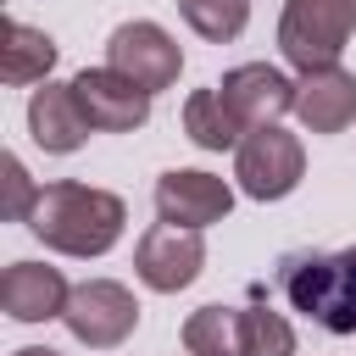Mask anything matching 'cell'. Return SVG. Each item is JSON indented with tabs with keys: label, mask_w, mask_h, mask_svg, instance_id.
<instances>
[{
	"label": "cell",
	"mask_w": 356,
	"mask_h": 356,
	"mask_svg": "<svg viewBox=\"0 0 356 356\" xmlns=\"http://www.w3.org/2000/svg\"><path fill=\"white\" fill-rule=\"evenodd\" d=\"M122 222H128V206L111 189L72 184V178L44 184L39 200H33V211H28L33 239H44L61 256H106L122 239Z\"/></svg>",
	"instance_id": "1"
},
{
	"label": "cell",
	"mask_w": 356,
	"mask_h": 356,
	"mask_svg": "<svg viewBox=\"0 0 356 356\" xmlns=\"http://www.w3.org/2000/svg\"><path fill=\"white\" fill-rule=\"evenodd\" d=\"M278 284H284L289 306L306 312L312 323H323L328 334H356V245L334 250V256H317V250L284 256Z\"/></svg>",
	"instance_id": "2"
},
{
	"label": "cell",
	"mask_w": 356,
	"mask_h": 356,
	"mask_svg": "<svg viewBox=\"0 0 356 356\" xmlns=\"http://www.w3.org/2000/svg\"><path fill=\"white\" fill-rule=\"evenodd\" d=\"M350 33H356V0H284L278 50L295 72L339 67Z\"/></svg>",
	"instance_id": "3"
},
{
	"label": "cell",
	"mask_w": 356,
	"mask_h": 356,
	"mask_svg": "<svg viewBox=\"0 0 356 356\" xmlns=\"http://www.w3.org/2000/svg\"><path fill=\"white\" fill-rule=\"evenodd\" d=\"M61 323H67V334H72L78 345H89V350H117V345L139 328V300H134V289L117 284V278H83V284H72V300H67Z\"/></svg>",
	"instance_id": "4"
},
{
	"label": "cell",
	"mask_w": 356,
	"mask_h": 356,
	"mask_svg": "<svg viewBox=\"0 0 356 356\" xmlns=\"http://www.w3.org/2000/svg\"><path fill=\"white\" fill-rule=\"evenodd\" d=\"M300 172H306V150H300V139L284 134L278 122L250 128V134L239 139V150H234V178H239V189H245L250 200H284V195L300 184Z\"/></svg>",
	"instance_id": "5"
},
{
	"label": "cell",
	"mask_w": 356,
	"mask_h": 356,
	"mask_svg": "<svg viewBox=\"0 0 356 356\" xmlns=\"http://www.w3.org/2000/svg\"><path fill=\"white\" fill-rule=\"evenodd\" d=\"M106 67L122 72V78H134L145 95H156V89L178 83L184 50H178V39L161 22H117L111 39H106Z\"/></svg>",
	"instance_id": "6"
},
{
	"label": "cell",
	"mask_w": 356,
	"mask_h": 356,
	"mask_svg": "<svg viewBox=\"0 0 356 356\" xmlns=\"http://www.w3.org/2000/svg\"><path fill=\"white\" fill-rule=\"evenodd\" d=\"M200 267H206V239H200L195 228L156 222V228H145V239L134 245V273H139V284L156 289V295L189 289V284L200 278Z\"/></svg>",
	"instance_id": "7"
},
{
	"label": "cell",
	"mask_w": 356,
	"mask_h": 356,
	"mask_svg": "<svg viewBox=\"0 0 356 356\" xmlns=\"http://www.w3.org/2000/svg\"><path fill=\"white\" fill-rule=\"evenodd\" d=\"M234 211V189L228 178L217 172H200V167H172L156 178V217L172 222V228H211Z\"/></svg>",
	"instance_id": "8"
},
{
	"label": "cell",
	"mask_w": 356,
	"mask_h": 356,
	"mask_svg": "<svg viewBox=\"0 0 356 356\" xmlns=\"http://www.w3.org/2000/svg\"><path fill=\"white\" fill-rule=\"evenodd\" d=\"M72 89H78V106L95 134H134L150 122V95L111 67H83L72 78Z\"/></svg>",
	"instance_id": "9"
},
{
	"label": "cell",
	"mask_w": 356,
	"mask_h": 356,
	"mask_svg": "<svg viewBox=\"0 0 356 356\" xmlns=\"http://www.w3.org/2000/svg\"><path fill=\"white\" fill-rule=\"evenodd\" d=\"M217 95H222V106L234 111V122H239L245 134L278 122L284 111H295V83H289L278 67H267V61H245V67L222 72Z\"/></svg>",
	"instance_id": "10"
},
{
	"label": "cell",
	"mask_w": 356,
	"mask_h": 356,
	"mask_svg": "<svg viewBox=\"0 0 356 356\" xmlns=\"http://www.w3.org/2000/svg\"><path fill=\"white\" fill-rule=\"evenodd\" d=\"M295 117H300L306 134H345L356 122V72H345V67L300 72V83H295Z\"/></svg>",
	"instance_id": "11"
},
{
	"label": "cell",
	"mask_w": 356,
	"mask_h": 356,
	"mask_svg": "<svg viewBox=\"0 0 356 356\" xmlns=\"http://www.w3.org/2000/svg\"><path fill=\"white\" fill-rule=\"evenodd\" d=\"M67 300H72L67 278L44 261H11L0 278V312L11 323H50L67 312Z\"/></svg>",
	"instance_id": "12"
},
{
	"label": "cell",
	"mask_w": 356,
	"mask_h": 356,
	"mask_svg": "<svg viewBox=\"0 0 356 356\" xmlns=\"http://www.w3.org/2000/svg\"><path fill=\"white\" fill-rule=\"evenodd\" d=\"M28 134H33V145L50 150V156H72L95 128H89L72 83H44V89H33V100H28Z\"/></svg>",
	"instance_id": "13"
},
{
	"label": "cell",
	"mask_w": 356,
	"mask_h": 356,
	"mask_svg": "<svg viewBox=\"0 0 356 356\" xmlns=\"http://www.w3.org/2000/svg\"><path fill=\"white\" fill-rule=\"evenodd\" d=\"M50 67H56V39L44 28H28V22H6V44H0V78L6 83H50Z\"/></svg>",
	"instance_id": "14"
},
{
	"label": "cell",
	"mask_w": 356,
	"mask_h": 356,
	"mask_svg": "<svg viewBox=\"0 0 356 356\" xmlns=\"http://www.w3.org/2000/svg\"><path fill=\"white\" fill-rule=\"evenodd\" d=\"M184 134H189L200 150H239V139H245V128H239L234 111L222 106L217 83H211V89H195V95L184 100Z\"/></svg>",
	"instance_id": "15"
},
{
	"label": "cell",
	"mask_w": 356,
	"mask_h": 356,
	"mask_svg": "<svg viewBox=\"0 0 356 356\" xmlns=\"http://www.w3.org/2000/svg\"><path fill=\"white\" fill-rule=\"evenodd\" d=\"M184 350L189 356H245L239 306H200L184 317Z\"/></svg>",
	"instance_id": "16"
},
{
	"label": "cell",
	"mask_w": 356,
	"mask_h": 356,
	"mask_svg": "<svg viewBox=\"0 0 356 356\" xmlns=\"http://www.w3.org/2000/svg\"><path fill=\"white\" fill-rule=\"evenodd\" d=\"M178 11H184V22H189L200 39H211V44L239 39L245 22H250V0H178Z\"/></svg>",
	"instance_id": "17"
},
{
	"label": "cell",
	"mask_w": 356,
	"mask_h": 356,
	"mask_svg": "<svg viewBox=\"0 0 356 356\" xmlns=\"http://www.w3.org/2000/svg\"><path fill=\"white\" fill-rule=\"evenodd\" d=\"M239 334L245 356H295V328L267 306H239Z\"/></svg>",
	"instance_id": "18"
},
{
	"label": "cell",
	"mask_w": 356,
	"mask_h": 356,
	"mask_svg": "<svg viewBox=\"0 0 356 356\" xmlns=\"http://www.w3.org/2000/svg\"><path fill=\"white\" fill-rule=\"evenodd\" d=\"M0 184H6V206H0V217L6 222H28V211H33V200H39V189H33V178H28V167L17 161V156H6L0 161Z\"/></svg>",
	"instance_id": "19"
},
{
	"label": "cell",
	"mask_w": 356,
	"mask_h": 356,
	"mask_svg": "<svg viewBox=\"0 0 356 356\" xmlns=\"http://www.w3.org/2000/svg\"><path fill=\"white\" fill-rule=\"evenodd\" d=\"M17 356H56V350H44V345H28V350H17Z\"/></svg>",
	"instance_id": "20"
}]
</instances>
